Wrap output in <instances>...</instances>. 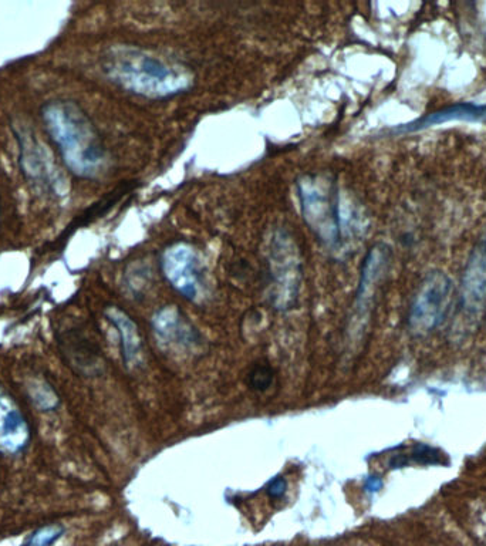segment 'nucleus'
<instances>
[{
    "instance_id": "1",
    "label": "nucleus",
    "mask_w": 486,
    "mask_h": 546,
    "mask_svg": "<svg viewBox=\"0 0 486 546\" xmlns=\"http://www.w3.org/2000/svg\"><path fill=\"white\" fill-rule=\"evenodd\" d=\"M47 133L70 173L96 178L107 165V154L89 117L73 101L57 100L42 111Z\"/></svg>"
},
{
    "instance_id": "2",
    "label": "nucleus",
    "mask_w": 486,
    "mask_h": 546,
    "mask_svg": "<svg viewBox=\"0 0 486 546\" xmlns=\"http://www.w3.org/2000/svg\"><path fill=\"white\" fill-rule=\"evenodd\" d=\"M103 69L121 89L147 99L177 96L192 84L187 70L137 47H114L104 56Z\"/></svg>"
},
{
    "instance_id": "3",
    "label": "nucleus",
    "mask_w": 486,
    "mask_h": 546,
    "mask_svg": "<svg viewBox=\"0 0 486 546\" xmlns=\"http://www.w3.org/2000/svg\"><path fill=\"white\" fill-rule=\"evenodd\" d=\"M300 212L307 227L330 251L343 245L350 217H346L339 188L326 175L307 174L297 182Z\"/></svg>"
},
{
    "instance_id": "4",
    "label": "nucleus",
    "mask_w": 486,
    "mask_h": 546,
    "mask_svg": "<svg viewBox=\"0 0 486 546\" xmlns=\"http://www.w3.org/2000/svg\"><path fill=\"white\" fill-rule=\"evenodd\" d=\"M268 299L273 309L288 312L299 301L302 259L295 239L285 229L270 235L266 248Z\"/></svg>"
},
{
    "instance_id": "5",
    "label": "nucleus",
    "mask_w": 486,
    "mask_h": 546,
    "mask_svg": "<svg viewBox=\"0 0 486 546\" xmlns=\"http://www.w3.org/2000/svg\"><path fill=\"white\" fill-rule=\"evenodd\" d=\"M452 295L454 285L447 273L441 271L428 273L421 282L408 313V328L411 333L424 336L437 329L450 309Z\"/></svg>"
},
{
    "instance_id": "6",
    "label": "nucleus",
    "mask_w": 486,
    "mask_h": 546,
    "mask_svg": "<svg viewBox=\"0 0 486 546\" xmlns=\"http://www.w3.org/2000/svg\"><path fill=\"white\" fill-rule=\"evenodd\" d=\"M165 279L182 298L197 302L205 291L201 259L191 245L178 242L168 246L161 258Z\"/></svg>"
},
{
    "instance_id": "7",
    "label": "nucleus",
    "mask_w": 486,
    "mask_h": 546,
    "mask_svg": "<svg viewBox=\"0 0 486 546\" xmlns=\"http://www.w3.org/2000/svg\"><path fill=\"white\" fill-rule=\"evenodd\" d=\"M20 147V164L23 173L36 187L62 197L66 192V184L59 168L54 164L52 155L35 136L22 131L18 134Z\"/></svg>"
},
{
    "instance_id": "8",
    "label": "nucleus",
    "mask_w": 486,
    "mask_h": 546,
    "mask_svg": "<svg viewBox=\"0 0 486 546\" xmlns=\"http://www.w3.org/2000/svg\"><path fill=\"white\" fill-rule=\"evenodd\" d=\"M32 443V427L18 403L0 384V454L16 457Z\"/></svg>"
},
{
    "instance_id": "9",
    "label": "nucleus",
    "mask_w": 486,
    "mask_h": 546,
    "mask_svg": "<svg viewBox=\"0 0 486 546\" xmlns=\"http://www.w3.org/2000/svg\"><path fill=\"white\" fill-rule=\"evenodd\" d=\"M390 261L391 249L386 244L374 245L364 259L359 286H357L356 301L353 306V319L357 322H361V320L364 322L370 315L378 286L386 276Z\"/></svg>"
},
{
    "instance_id": "10",
    "label": "nucleus",
    "mask_w": 486,
    "mask_h": 546,
    "mask_svg": "<svg viewBox=\"0 0 486 546\" xmlns=\"http://www.w3.org/2000/svg\"><path fill=\"white\" fill-rule=\"evenodd\" d=\"M151 326L158 342L172 349H192L198 346L197 329L185 319L177 306H165L158 310L151 320Z\"/></svg>"
},
{
    "instance_id": "11",
    "label": "nucleus",
    "mask_w": 486,
    "mask_h": 546,
    "mask_svg": "<svg viewBox=\"0 0 486 546\" xmlns=\"http://www.w3.org/2000/svg\"><path fill=\"white\" fill-rule=\"evenodd\" d=\"M462 306L477 315L486 303V234L478 239L465 266L461 291Z\"/></svg>"
},
{
    "instance_id": "12",
    "label": "nucleus",
    "mask_w": 486,
    "mask_h": 546,
    "mask_svg": "<svg viewBox=\"0 0 486 546\" xmlns=\"http://www.w3.org/2000/svg\"><path fill=\"white\" fill-rule=\"evenodd\" d=\"M486 120V104L458 103L454 106L444 107V109L432 111L425 114L421 119L411 121L394 128V133L410 134L417 131L427 130V128L440 126V124L451 123V121H468V123H478Z\"/></svg>"
},
{
    "instance_id": "13",
    "label": "nucleus",
    "mask_w": 486,
    "mask_h": 546,
    "mask_svg": "<svg viewBox=\"0 0 486 546\" xmlns=\"http://www.w3.org/2000/svg\"><path fill=\"white\" fill-rule=\"evenodd\" d=\"M106 318L117 330L124 366L127 369L140 366V363L143 362V339H141L140 330L134 320L117 306H110L106 310Z\"/></svg>"
},
{
    "instance_id": "14",
    "label": "nucleus",
    "mask_w": 486,
    "mask_h": 546,
    "mask_svg": "<svg viewBox=\"0 0 486 546\" xmlns=\"http://www.w3.org/2000/svg\"><path fill=\"white\" fill-rule=\"evenodd\" d=\"M64 345L63 355L66 356V362L81 376L97 377L104 372L103 356L91 340L76 336L69 339V345Z\"/></svg>"
},
{
    "instance_id": "15",
    "label": "nucleus",
    "mask_w": 486,
    "mask_h": 546,
    "mask_svg": "<svg viewBox=\"0 0 486 546\" xmlns=\"http://www.w3.org/2000/svg\"><path fill=\"white\" fill-rule=\"evenodd\" d=\"M276 379V372L272 364L266 359L256 360L246 374V384L256 393L268 392Z\"/></svg>"
},
{
    "instance_id": "16",
    "label": "nucleus",
    "mask_w": 486,
    "mask_h": 546,
    "mask_svg": "<svg viewBox=\"0 0 486 546\" xmlns=\"http://www.w3.org/2000/svg\"><path fill=\"white\" fill-rule=\"evenodd\" d=\"M27 393H29V399L40 411L47 413V411H54L59 407V394L53 389L52 384L45 382V380H33L27 386Z\"/></svg>"
},
{
    "instance_id": "17",
    "label": "nucleus",
    "mask_w": 486,
    "mask_h": 546,
    "mask_svg": "<svg viewBox=\"0 0 486 546\" xmlns=\"http://www.w3.org/2000/svg\"><path fill=\"white\" fill-rule=\"evenodd\" d=\"M66 528L60 524L42 525L35 529L22 546H54L64 537Z\"/></svg>"
},
{
    "instance_id": "18",
    "label": "nucleus",
    "mask_w": 486,
    "mask_h": 546,
    "mask_svg": "<svg viewBox=\"0 0 486 546\" xmlns=\"http://www.w3.org/2000/svg\"><path fill=\"white\" fill-rule=\"evenodd\" d=\"M288 487V480H286L283 475H276V477H273L272 480L266 484V495H268L272 501L282 500V498L288 494Z\"/></svg>"
},
{
    "instance_id": "19",
    "label": "nucleus",
    "mask_w": 486,
    "mask_h": 546,
    "mask_svg": "<svg viewBox=\"0 0 486 546\" xmlns=\"http://www.w3.org/2000/svg\"><path fill=\"white\" fill-rule=\"evenodd\" d=\"M381 488V480L377 477H370L366 480V485H364V490L369 492H377Z\"/></svg>"
}]
</instances>
